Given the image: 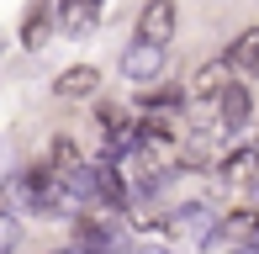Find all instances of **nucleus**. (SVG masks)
<instances>
[{"instance_id": "39448f33", "label": "nucleus", "mask_w": 259, "mask_h": 254, "mask_svg": "<svg viewBox=\"0 0 259 254\" xmlns=\"http://www.w3.org/2000/svg\"><path fill=\"white\" fill-rule=\"evenodd\" d=\"M48 32H53V6L48 0H27V11H21V48H48Z\"/></svg>"}, {"instance_id": "1a4fd4ad", "label": "nucleus", "mask_w": 259, "mask_h": 254, "mask_svg": "<svg viewBox=\"0 0 259 254\" xmlns=\"http://www.w3.org/2000/svg\"><path fill=\"white\" fill-rule=\"evenodd\" d=\"M259 233V212H233V217H222V228H217V238H228V244H243V238H254Z\"/></svg>"}, {"instance_id": "20e7f679", "label": "nucleus", "mask_w": 259, "mask_h": 254, "mask_svg": "<svg viewBox=\"0 0 259 254\" xmlns=\"http://www.w3.org/2000/svg\"><path fill=\"white\" fill-rule=\"evenodd\" d=\"M96 85H101V69L96 64H74V69H64V74L53 79V96L58 101H90Z\"/></svg>"}, {"instance_id": "f257e3e1", "label": "nucleus", "mask_w": 259, "mask_h": 254, "mask_svg": "<svg viewBox=\"0 0 259 254\" xmlns=\"http://www.w3.org/2000/svg\"><path fill=\"white\" fill-rule=\"evenodd\" d=\"M175 21H180L175 0H148V6L138 11V43H159V48H169Z\"/></svg>"}, {"instance_id": "4468645a", "label": "nucleus", "mask_w": 259, "mask_h": 254, "mask_svg": "<svg viewBox=\"0 0 259 254\" xmlns=\"http://www.w3.org/2000/svg\"><path fill=\"white\" fill-rule=\"evenodd\" d=\"M127 254H169V249H159V244H138V249H127Z\"/></svg>"}, {"instance_id": "f8f14e48", "label": "nucleus", "mask_w": 259, "mask_h": 254, "mask_svg": "<svg viewBox=\"0 0 259 254\" xmlns=\"http://www.w3.org/2000/svg\"><path fill=\"white\" fill-rule=\"evenodd\" d=\"M16 244H21V223L11 212H0V254H16Z\"/></svg>"}, {"instance_id": "6e6552de", "label": "nucleus", "mask_w": 259, "mask_h": 254, "mask_svg": "<svg viewBox=\"0 0 259 254\" xmlns=\"http://www.w3.org/2000/svg\"><path fill=\"white\" fill-rule=\"evenodd\" d=\"M217 122L228 127V133L249 122V85H233V79L222 85V96H217Z\"/></svg>"}, {"instance_id": "f03ea898", "label": "nucleus", "mask_w": 259, "mask_h": 254, "mask_svg": "<svg viewBox=\"0 0 259 254\" xmlns=\"http://www.w3.org/2000/svg\"><path fill=\"white\" fill-rule=\"evenodd\" d=\"M101 11H106V0H58V6H53V21H58L64 37H85V32H96Z\"/></svg>"}, {"instance_id": "9b49d317", "label": "nucleus", "mask_w": 259, "mask_h": 254, "mask_svg": "<svg viewBox=\"0 0 259 254\" xmlns=\"http://www.w3.org/2000/svg\"><path fill=\"white\" fill-rule=\"evenodd\" d=\"M175 228L191 233V238H211V212L206 206H180V212H175Z\"/></svg>"}, {"instance_id": "423d86ee", "label": "nucleus", "mask_w": 259, "mask_h": 254, "mask_svg": "<svg viewBox=\"0 0 259 254\" xmlns=\"http://www.w3.org/2000/svg\"><path fill=\"white\" fill-rule=\"evenodd\" d=\"M228 79H233V64H228V59H217V64H201V69L191 74V90H185V96H191V101H217Z\"/></svg>"}, {"instance_id": "ddd939ff", "label": "nucleus", "mask_w": 259, "mask_h": 254, "mask_svg": "<svg viewBox=\"0 0 259 254\" xmlns=\"http://www.w3.org/2000/svg\"><path fill=\"white\" fill-rule=\"evenodd\" d=\"M243 170H249V154H238V148H233V154L222 159V175L233 180V175H243Z\"/></svg>"}, {"instance_id": "7ed1b4c3", "label": "nucleus", "mask_w": 259, "mask_h": 254, "mask_svg": "<svg viewBox=\"0 0 259 254\" xmlns=\"http://www.w3.org/2000/svg\"><path fill=\"white\" fill-rule=\"evenodd\" d=\"M159 69H164V48H159V43H133V48L122 53V74L133 79V85L159 79Z\"/></svg>"}, {"instance_id": "9d476101", "label": "nucleus", "mask_w": 259, "mask_h": 254, "mask_svg": "<svg viewBox=\"0 0 259 254\" xmlns=\"http://www.w3.org/2000/svg\"><path fill=\"white\" fill-rule=\"evenodd\" d=\"M228 64H233V69H249V74H259V27H249L238 43H233Z\"/></svg>"}, {"instance_id": "0eeeda50", "label": "nucleus", "mask_w": 259, "mask_h": 254, "mask_svg": "<svg viewBox=\"0 0 259 254\" xmlns=\"http://www.w3.org/2000/svg\"><path fill=\"white\" fill-rule=\"evenodd\" d=\"M74 249L79 254H111L116 249V238H111V228H106L101 223V217H79V223H74Z\"/></svg>"}]
</instances>
